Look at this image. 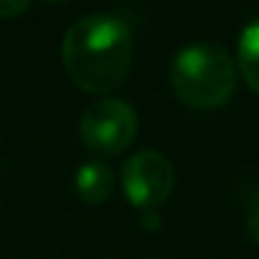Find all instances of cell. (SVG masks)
Wrapping results in <instances>:
<instances>
[{"mask_svg":"<svg viewBox=\"0 0 259 259\" xmlns=\"http://www.w3.org/2000/svg\"><path fill=\"white\" fill-rule=\"evenodd\" d=\"M61 56L68 78L81 91L91 96H108L131 71V28L116 15H83L66 30Z\"/></svg>","mask_w":259,"mask_h":259,"instance_id":"obj_1","label":"cell"},{"mask_svg":"<svg viewBox=\"0 0 259 259\" xmlns=\"http://www.w3.org/2000/svg\"><path fill=\"white\" fill-rule=\"evenodd\" d=\"M174 96L196 111L224 106L237 88V63L219 43H189L171 61Z\"/></svg>","mask_w":259,"mask_h":259,"instance_id":"obj_2","label":"cell"},{"mask_svg":"<svg viewBox=\"0 0 259 259\" xmlns=\"http://www.w3.org/2000/svg\"><path fill=\"white\" fill-rule=\"evenodd\" d=\"M81 139L98 156L126 151L139 134V116L123 98H101L81 116Z\"/></svg>","mask_w":259,"mask_h":259,"instance_id":"obj_3","label":"cell"},{"mask_svg":"<svg viewBox=\"0 0 259 259\" xmlns=\"http://www.w3.org/2000/svg\"><path fill=\"white\" fill-rule=\"evenodd\" d=\"M174 184L176 174L171 161L159 151H139L121 169L126 199L144 211H156L171 196Z\"/></svg>","mask_w":259,"mask_h":259,"instance_id":"obj_4","label":"cell"},{"mask_svg":"<svg viewBox=\"0 0 259 259\" xmlns=\"http://www.w3.org/2000/svg\"><path fill=\"white\" fill-rule=\"evenodd\" d=\"M73 186L86 204L98 206L113 194V171L103 161H86L73 174Z\"/></svg>","mask_w":259,"mask_h":259,"instance_id":"obj_5","label":"cell"},{"mask_svg":"<svg viewBox=\"0 0 259 259\" xmlns=\"http://www.w3.org/2000/svg\"><path fill=\"white\" fill-rule=\"evenodd\" d=\"M237 71L244 78V83L259 93V18H254L239 35Z\"/></svg>","mask_w":259,"mask_h":259,"instance_id":"obj_6","label":"cell"},{"mask_svg":"<svg viewBox=\"0 0 259 259\" xmlns=\"http://www.w3.org/2000/svg\"><path fill=\"white\" fill-rule=\"evenodd\" d=\"M30 8V0H0V18H18Z\"/></svg>","mask_w":259,"mask_h":259,"instance_id":"obj_7","label":"cell"},{"mask_svg":"<svg viewBox=\"0 0 259 259\" xmlns=\"http://www.w3.org/2000/svg\"><path fill=\"white\" fill-rule=\"evenodd\" d=\"M247 234H249V239L259 247V194H257V199L252 201L249 214H247Z\"/></svg>","mask_w":259,"mask_h":259,"instance_id":"obj_8","label":"cell"},{"mask_svg":"<svg viewBox=\"0 0 259 259\" xmlns=\"http://www.w3.org/2000/svg\"><path fill=\"white\" fill-rule=\"evenodd\" d=\"M144 224H146V229H159V224H161V219H159V214L156 211H146L144 214Z\"/></svg>","mask_w":259,"mask_h":259,"instance_id":"obj_9","label":"cell"},{"mask_svg":"<svg viewBox=\"0 0 259 259\" xmlns=\"http://www.w3.org/2000/svg\"><path fill=\"white\" fill-rule=\"evenodd\" d=\"M48 3H61V0H48Z\"/></svg>","mask_w":259,"mask_h":259,"instance_id":"obj_10","label":"cell"}]
</instances>
